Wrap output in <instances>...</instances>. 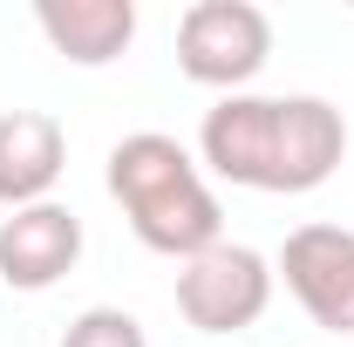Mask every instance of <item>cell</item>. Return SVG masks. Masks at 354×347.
I'll list each match as a JSON object with an SVG mask.
<instances>
[{"mask_svg":"<svg viewBox=\"0 0 354 347\" xmlns=\"http://www.w3.org/2000/svg\"><path fill=\"white\" fill-rule=\"evenodd\" d=\"M279 272H286V293L307 306L313 327L354 334V232H341V225H300V232H286Z\"/></svg>","mask_w":354,"mask_h":347,"instance_id":"cell-5","label":"cell"},{"mask_svg":"<svg viewBox=\"0 0 354 347\" xmlns=\"http://www.w3.org/2000/svg\"><path fill=\"white\" fill-rule=\"evenodd\" d=\"M62 347H150V341H143V320L136 313H123V306H88V313L68 320Z\"/></svg>","mask_w":354,"mask_h":347,"instance_id":"cell-9","label":"cell"},{"mask_svg":"<svg viewBox=\"0 0 354 347\" xmlns=\"http://www.w3.org/2000/svg\"><path fill=\"white\" fill-rule=\"evenodd\" d=\"M68 164V136L48 109H7L0 116V205H48L55 177Z\"/></svg>","mask_w":354,"mask_h":347,"instance_id":"cell-7","label":"cell"},{"mask_svg":"<svg viewBox=\"0 0 354 347\" xmlns=\"http://www.w3.org/2000/svg\"><path fill=\"white\" fill-rule=\"evenodd\" d=\"M109 198L123 205L136 238L177 265L218 245V225H225L218 198L198 177L191 150L164 130H136L109 150Z\"/></svg>","mask_w":354,"mask_h":347,"instance_id":"cell-1","label":"cell"},{"mask_svg":"<svg viewBox=\"0 0 354 347\" xmlns=\"http://www.w3.org/2000/svg\"><path fill=\"white\" fill-rule=\"evenodd\" d=\"M198 150L225 184L279 191V95H225L218 109H205Z\"/></svg>","mask_w":354,"mask_h":347,"instance_id":"cell-4","label":"cell"},{"mask_svg":"<svg viewBox=\"0 0 354 347\" xmlns=\"http://www.w3.org/2000/svg\"><path fill=\"white\" fill-rule=\"evenodd\" d=\"M272 55V21L252 0H191L177 14V68L205 88H239L252 82Z\"/></svg>","mask_w":354,"mask_h":347,"instance_id":"cell-2","label":"cell"},{"mask_svg":"<svg viewBox=\"0 0 354 347\" xmlns=\"http://www.w3.org/2000/svg\"><path fill=\"white\" fill-rule=\"evenodd\" d=\"M35 28L75 68H102V62H116L136 41V7L130 0H41L35 7Z\"/></svg>","mask_w":354,"mask_h":347,"instance_id":"cell-8","label":"cell"},{"mask_svg":"<svg viewBox=\"0 0 354 347\" xmlns=\"http://www.w3.org/2000/svg\"><path fill=\"white\" fill-rule=\"evenodd\" d=\"M82 259V218L68 205H21L0 225V279L14 293H48L62 272H75Z\"/></svg>","mask_w":354,"mask_h":347,"instance_id":"cell-6","label":"cell"},{"mask_svg":"<svg viewBox=\"0 0 354 347\" xmlns=\"http://www.w3.org/2000/svg\"><path fill=\"white\" fill-rule=\"evenodd\" d=\"M272 306V265L252 245H212L177 265V313L198 334H245Z\"/></svg>","mask_w":354,"mask_h":347,"instance_id":"cell-3","label":"cell"}]
</instances>
